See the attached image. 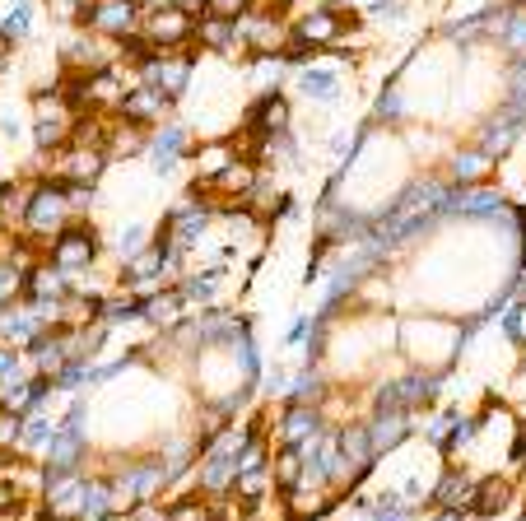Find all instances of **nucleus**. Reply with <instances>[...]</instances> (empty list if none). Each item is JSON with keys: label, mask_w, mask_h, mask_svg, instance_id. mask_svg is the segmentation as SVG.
I'll return each mask as SVG.
<instances>
[{"label": "nucleus", "mask_w": 526, "mask_h": 521, "mask_svg": "<svg viewBox=\"0 0 526 521\" xmlns=\"http://www.w3.org/2000/svg\"><path fill=\"white\" fill-rule=\"evenodd\" d=\"M56 428L47 424L42 415H24V433H19V447H24L28 456H47V447H52Z\"/></svg>", "instance_id": "a878e982"}, {"label": "nucleus", "mask_w": 526, "mask_h": 521, "mask_svg": "<svg viewBox=\"0 0 526 521\" xmlns=\"http://www.w3.org/2000/svg\"><path fill=\"white\" fill-rule=\"evenodd\" d=\"M298 80V94L303 98H317V103H326V98H340V75L326 66H308L303 75H294Z\"/></svg>", "instance_id": "5701e85b"}, {"label": "nucleus", "mask_w": 526, "mask_h": 521, "mask_svg": "<svg viewBox=\"0 0 526 521\" xmlns=\"http://www.w3.org/2000/svg\"><path fill=\"white\" fill-rule=\"evenodd\" d=\"M457 424H461V415H457V410H443V415L433 419L429 438H433V442H443V447H447V438H452V428H457Z\"/></svg>", "instance_id": "f704fd0d"}, {"label": "nucleus", "mask_w": 526, "mask_h": 521, "mask_svg": "<svg viewBox=\"0 0 526 521\" xmlns=\"http://www.w3.org/2000/svg\"><path fill=\"white\" fill-rule=\"evenodd\" d=\"M378 117H382V121H401V94H396V84H387V89H382Z\"/></svg>", "instance_id": "c9c22d12"}, {"label": "nucleus", "mask_w": 526, "mask_h": 521, "mask_svg": "<svg viewBox=\"0 0 526 521\" xmlns=\"http://www.w3.org/2000/svg\"><path fill=\"white\" fill-rule=\"evenodd\" d=\"M19 433H24V415L0 410V447H19Z\"/></svg>", "instance_id": "72a5a7b5"}, {"label": "nucleus", "mask_w": 526, "mask_h": 521, "mask_svg": "<svg viewBox=\"0 0 526 521\" xmlns=\"http://www.w3.org/2000/svg\"><path fill=\"white\" fill-rule=\"evenodd\" d=\"M270 475H275V484H280V489L298 484V475H303V452H298V447H280V456H275Z\"/></svg>", "instance_id": "c85d7f7f"}, {"label": "nucleus", "mask_w": 526, "mask_h": 521, "mask_svg": "<svg viewBox=\"0 0 526 521\" xmlns=\"http://www.w3.org/2000/svg\"><path fill=\"white\" fill-rule=\"evenodd\" d=\"M196 47H210V52H233L238 47V28L224 14H201L196 19Z\"/></svg>", "instance_id": "a211bd4d"}, {"label": "nucleus", "mask_w": 526, "mask_h": 521, "mask_svg": "<svg viewBox=\"0 0 526 521\" xmlns=\"http://www.w3.org/2000/svg\"><path fill=\"white\" fill-rule=\"evenodd\" d=\"M471 498H475V480L466 470H447L438 489H433V503L438 508H457V512H471Z\"/></svg>", "instance_id": "6ab92c4d"}, {"label": "nucleus", "mask_w": 526, "mask_h": 521, "mask_svg": "<svg viewBox=\"0 0 526 521\" xmlns=\"http://www.w3.org/2000/svg\"><path fill=\"white\" fill-rule=\"evenodd\" d=\"M191 321H196V340H201V345H229V349H233V340L247 331L243 317H233V312H219V308L201 312V317H191Z\"/></svg>", "instance_id": "2eb2a0df"}, {"label": "nucleus", "mask_w": 526, "mask_h": 521, "mask_svg": "<svg viewBox=\"0 0 526 521\" xmlns=\"http://www.w3.org/2000/svg\"><path fill=\"white\" fill-rule=\"evenodd\" d=\"M19 377H24V373H19V354H14L10 345H0V396H5Z\"/></svg>", "instance_id": "2f4dec72"}, {"label": "nucleus", "mask_w": 526, "mask_h": 521, "mask_svg": "<svg viewBox=\"0 0 526 521\" xmlns=\"http://www.w3.org/2000/svg\"><path fill=\"white\" fill-rule=\"evenodd\" d=\"M0 75H5V66H0Z\"/></svg>", "instance_id": "49530a36"}, {"label": "nucleus", "mask_w": 526, "mask_h": 521, "mask_svg": "<svg viewBox=\"0 0 526 521\" xmlns=\"http://www.w3.org/2000/svg\"><path fill=\"white\" fill-rule=\"evenodd\" d=\"M75 224V205H70V182L61 177H42L28 191V210H24V228L33 238H56L61 228Z\"/></svg>", "instance_id": "f257e3e1"}, {"label": "nucleus", "mask_w": 526, "mask_h": 521, "mask_svg": "<svg viewBox=\"0 0 526 521\" xmlns=\"http://www.w3.org/2000/svg\"><path fill=\"white\" fill-rule=\"evenodd\" d=\"M135 5H140V14L145 10H187V14H196V19L205 14V0H135Z\"/></svg>", "instance_id": "473e14b6"}, {"label": "nucleus", "mask_w": 526, "mask_h": 521, "mask_svg": "<svg viewBox=\"0 0 526 521\" xmlns=\"http://www.w3.org/2000/svg\"><path fill=\"white\" fill-rule=\"evenodd\" d=\"M336 442H340V456H345V466H350L354 480L368 475V466L378 461V456H373V438H368V424H345L336 433Z\"/></svg>", "instance_id": "4468645a"}, {"label": "nucleus", "mask_w": 526, "mask_h": 521, "mask_svg": "<svg viewBox=\"0 0 526 521\" xmlns=\"http://www.w3.org/2000/svg\"><path fill=\"white\" fill-rule=\"evenodd\" d=\"M140 33L149 38L154 52H182L196 42V14L187 10H145L140 14Z\"/></svg>", "instance_id": "39448f33"}, {"label": "nucleus", "mask_w": 526, "mask_h": 521, "mask_svg": "<svg viewBox=\"0 0 526 521\" xmlns=\"http://www.w3.org/2000/svg\"><path fill=\"white\" fill-rule=\"evenodd\" d=\"M368 521H410L405 494H382L378 503H373V512H368Z\"/></svg>", "instance_id": "c756f323"}, {"label": "nucleus", "mask_w": 526, "mask_h": 521, "mask_svg": "<svg viewBox=\"0 0 526 521\" xmlns=\"http://www.w3.org/2000/svg\"><path fill=\"white\" fill-rule=\"evenodd\" d=\"M0 131H5V140H19V121L5 117V121H0Z\"/></svg>", "instance_id": "c03bdc74"}, {"label": "nucleus", "mask_w": 526, "mask_h": 521, "mask_svg": "<svg viewBox=\"0 0 526 521\" xmlns=\"http://www.w3.org/2000/svg\"><path fill=\"white\" fill-rule=\"evenodd\" d=\"M270 466H257V470H238V480H233V494L243 498V508H257L261 503V494L270 489Z\"/></svg>", "instance_id": "393cba45"}, {"label": "nucleus", "mask_w": 526, "mask_h": 521, "mask_svg": "<svg viewBox=\"0 0 526 521\" xmlns=\"http://www.w3.org/2000/svg\"><path fill=\"white\" fill-rule=\"evenodd\" d=\"M284 503H289V517L312 521L336 508V494H331V484H294V489H284Z\"/></svg>", "instance_id": "ddd939ff"}, {"label": "nucleus", "mask_w": 526, "mask_h": 521, "mask_svg": "<svg viewBox=\"0 0 526 521\" xmlns=\"http://www.w3.org/2000/svg\"><path fill=\"white\" fill-rule=\"evenodd\" d=\"M508 503H513V480L494 475V480H480V484H475V498H471V512H475V517H494V512H503Z\"/></svg>", "instance_id": "aec40b11"}, {"label": "nucleus", "mask_w": 526, "mask_h": 521, "mask_svg": "<svg viewBox=\"0 0 526 521\" xmlns=\"http://www.w3.org/2000/svg\"><path fill=\"white\" fill-rule=\"evenodd\" d=\"M182 312H187V298H182V289H159V294L149 298L145 321L163 326V331H173L177 321H182Z\"/></svg>", "instance_id": "4be33fe9"}, {"label": "nucleus", "mask_w": 526, "mask_h": 521, "mask_svg": "<svg viewBox=\"0 0 526 521\" xmlns=\"http://www.w3.org/2000/svg\"><path fill=\"white\" fill-rule=\"evenodd\" d=\"M168 480H173V475H168V466H163L159 456H145V461H135V466H126V475H122V484L131 489L135 503H149V498L159 494Z\"/></svg>", "instance_id": "f8f14e48"}, {"label": "nucleus", "mask_w": 526, "mask_h": 521, "mask_svg": "<svg viewBox=\"0 0 526 521\" xmlns=\"http://www.w3.org/2000/svg\"><path fill=\"white\" fill-rule=\"evenodd\" d=\"M433 396H438V377L405 373L373 396V415H415V410H424Z\"/></svg>", "instance_id": "7ed1b4c3"}, {"label": "nucleus", "mask_w": 526, "mask_h": 521, "mask_svg": "<svg viewBox=\"0 0 526 521\" xmlns=\"http://www.w3.org/2000/svg\"><path fill=\"white\" fill-rule=\"evenodd\" d=\"M173 107V98L159 94V89H149V84H135V89H126L122 103H117V121H126V126H159L163 112Z\"/></svg>", "instance_id": "6e6552de"}, {"label": "nucleus", "mask_w": 526, "mask_h": 521, "mask_svg": "<svg viewBox=\"0 0 526 521\" xmlns=\"http://www.w3.org/2000/svg\"><path fill=\"white\" fill-rule=\"evenodd\" d=\"M247 0H205V14H224V19H238Z\"/></svg>", "instance_id": "4c0bfd02"}, {"label": "nucleus", "mask_w": 526, "mask_h": 521, "mask_svg": "<svg viewBox=\"0 0 526 521\" xmlns=\"http://www.w3.org/2000/svg\"><path fill=\"white\" fill-rule=\"evenodd\" d=\"M522 298H517V303H508V312H503V331H508V340H526L522 335Z\"/></svg>", "instance_id": "e433bc0d"}, {"label": "nucleus", "mask_w": 526, "mask_h": 521, "mask_svg": "<svg viewBox=\"0 0 526 521\" xmlns=\"http://www.w3.org/2000/svg\"><path fill=\"white\" fill-rule=\"evenodd\" d=\"M219 280H224V270H201V275H187V284H182V298H196V303H210V298L219 294Z\"/></svg>", "instance_id": "cd10ccee"}, {"label": "nucleus", "mask_w": 526, "mask_h": 521, "mask_svg": "<svg viewBox=\"0 0 526 521\" xmlns=\"http://www.w3.org/2000/svg\"><path fill=\"white\" fill-rule=\"evenodd\" d=\"M24 298H28V303H66V298H70V275H61L52 261H42V266L28 270Z\"/></svg>", "instance_id": "9b49d317"}, {"label": "nucleus", "mask_w": 526, "mask_h": 521, "mask_svg": "<svg viewBox=\"0 0 526 521\" xmlns=\"http://www.w3.org/2000/svg\"><path fill=\"white\" fill-rule=\"evenodd\" d=\"M526 456V428H517V438H513V461H522Z\"/></svg>", "instance_id": "37998d69"}, {"label": "nucleus", "mask_w": 526, "mask_h": 521, "mask_svg": "<svg viewBox=\"0 0 526 521\" xmlns=\"http://www.w3.org/2000/svg\"><path fill=\"white\" fill-rule=\"evenodd\" d=\"M508 107H517L526 117V56H517L508 66Z\"/></svg>", "instance_id": "7c9ffc66"}, {"label": "nucleus", "mask_w": 526, "mask_h": 521, "mask_svg": "<svg viewBox=\"0 0 526 521\" xmlns=\"http://www.w3.org/2000/svg\"><path fill=\"white\" fill-rule=\"evenodd\" d=\"M75 24H80L84 33L122 42V38H131V33H140V5H135V0H80V5H75Z\"/></svg>", "instance_id": "f03ea898"}, {"label": "nucleus", "mask_w": 526, "mask_h": 521, "mask_svg": "<svg viewBox=\"0 0 526 521\" xmlns=\"http://www.w3.org/2000/svg\"><path fill=\"white\" fill-rule=\"evenodd\" d=\"M140 242H145V228H131V233H126V238H122V252H135Z\"/></svg>", "instance_id": "79ce46f5"}, {"label": "nucleus", "mask_w": 526, "mask_h": 521, "mask_svg": "<svg viewBox=\"0 0 526 521\" xmlns=\"http://www.w3.org/2000/svg\"><path fill=\"white\" fill-rule=\"evenodd\" d=\"M103 163H108V149L103 145H66L61 149V163H56V177H61V182H89V187H94V177L103 173Z\"/></svg>", "instance_id": "1a4fd4ad"}, {"label": "nucleus", "mask_w": 526, "mask_h": 521, "mask_svg": "<svg viewBox=\"0 0 526 521\" xmlns=\"http://www.w3.org/2000/svg\"><path fill=\"white\" fill-rule=\"evenodd\" d=\"M0 42H5V38H0Z\"/></svg>", "instance_id": "de8ad7c7"}, {"label": "nucleus", "mask_w": 526, "mask_h": 521, "mask_svg": "<svg viewBox=\"0 0 526 521\" xmlns=\"http://www.w3.org/2000/svg\"><path fill=\"white\" fill-rule=\"evenodd\" d=\"M368 14H373V19H401L405 5H401V0H373V5H368Z\"/></svg>", "instance_id": "58836bf2"}, {"label": "nucleus", "mask_w": 526, "mask_h": 521, "mask_svg": "<svg viewBox=\"0 0 526 521\" xmlns=\"http://www.w3.org/2000/svg\"><path fill=\"white\" fill-rule=\"evenodd\" d=\"M350 28V14L345 10H336V5H317V10H308V14H298L294 24H289V38L294 42H308V47H331V42L340 38Z\"/></svg>", "instance_id": "423d86ee"}, {"label": "nucleus", "mask_w": 526, "mask_h": 521, "mask_svg": "<svg viewBox=\"0 0 526 521\" xmlns=\"http://www.w3.org/2000/svg\"><path fill=\"white\" fill-rule=\"evenodd\" d=\"M108 517H117L112 480H89V494H84V512H80V521H108Z\"/></svg>", "instance_id": "b1692460"}, {"label": "nucleus", "mask_w": 526, "mask_h": 521, "mask_svg": "<svg viewBox=\"0 0 526 521\" xmlns=\"http://www.w3.org/2000/svg\"><path fill=\"white\" fill-rule=\"evenodd\" d=\"M322 433V410L317 405H289L280 419V442L284 447H303Z\"/></svg>", "instance_id": "dca6fc26"}, {"label": "nucleus", "mask_w": 526, "mask_h": 521, "mask_svg": "<svg viewBox=\"0 0 526 521\" xmlns=\"http://www.w3.org/2000/svg\"><path fill=\"white\" fill-rule=\"evenodd\" d=\"M312 326H317L312 317H298L294 326H289V345H303V340H312Z\"/></svg>", "instance_id": "a19ab883"}, {"label": "nucleus", "mask_w": 526, "mask_h": 521, "mask_svg": "<svg viewBox=\"0 0 526 521\" xmlns=\"http://www.w3.org/2000/svg\"><path fill=\"white\" fill-rule=\"evenodd\" d=\"M187 145H191V135H187V126H159V131L149 135V163H154V173L159 177H168L177 168V159L187 154Z\"/></svg>", "instance_id": "9d476101"}, {"label": "nucleus", "mask_w": 526, "mask_h": 521, "mask_svg": "<svg viewBox=\"0 0 526 521\" xmlns=\"http://www.w3.org/2000/svg\"><path fill=\"white\" fill-rule=\"evenodd\" d=\"M522 521H526V517H522Z\"/></svg>", "instance_id": "09e8293b"}, {"label": "nucleus", "mask_w": 526, "mask_h": 521, "mask_svg": "<svg viewBox=\"0 0 526 521\" xmlns=\"http://www.w3.org/2000/svg\"><path fill=\"white\" fill-rule=\"evenodd\" d=\"M191 56H196V52H191ZM191 56L187 52H159L154 61L140 66V84L159 89V94H168L177 103L182 89H187V80H191Z\"/></svg>", "instance_id": "0eeeda50"}, {"label": "nucleus", "mask_w": 526, "mask_h": 521, "mask_svg": "<svg viewBox=\"0 0 526 521\" xmlns=\"http://www.w3.org/2000/svg\"><path fill=\"white\" fill-rule=\"evenodd\" d=\"M410 428H415V419H410V415H373V419H368L373 456H382V452H392V447H401V442L410 438Z\"/></svg>", "instance_id": "f3484780"}, {"label": "nucleus", "mask_w": 526, "mask_h": 521, "mask_svg": "<svg viewBox=\"0 0 526 521\" xmlns=\"http://www.w3.org/2000/svg\"><path fill=\"white\" fill-rule=\"evenodd\" d=\"M28 28H33V0H14V10L0 19V38L19 42V38H28Z\"/></svg>", "instance_id": "bb28decb"}, {"label": "nucleus", "mask_w": 526, "mask_h": 521, "mask_svg": "<svg viewBox=\"0 0 526 521\" xmlns=\"http://www.w3.org/2000/svg\"><path fill=\"white\" fill-rule=\"evenodd\" d=\"M47 261H52L61 275H80V270H89L98 261V233L89 224L61 228L52 238V247H47Z\"/></svg>", "instance_id": "20e7f679"}, {"label": "nucleus", "mask_w": 526, "mask_h": 521, "mask_svg": "<svg viewBox=\"0 0 526 521\" xmlns=\"http://www.w3.org/2000/svg\"><path fill=\"white\" fill-rule=\"evenodd\" d=\"M489 168H494V154H485V149H457L452 154V187H475L480 177H489Z\"/></svg>", "instance_id": "412c9836"}, {"label": "nucleus", "mask_w": 526, "mask_h": 521, "mask_svg": "<svg viewBox=\"0 0 526 521\" xmlns=\"http://www.w3.org/2000/svg\"><path fill=\"white\" fill-rule=\"evenodd\" d=\"M131 521H173V517H168V508H154V503H135Z\"/></svg>", "instance_id": "ea45409f"}, {"label": "nucleus", "mask_w": 526, "mask_h": 521, "mask_svg": "<svg viewBox=\"0 0 526 521\" xmlns=\"http://www.w3.org/2000/svg\"><path fill=\"white\" fill-rule=\"evenodd\" d=\"M517 294H526V270H522V275H517Z\"/></svg>", "instance_id": "a18cd8bd"}]
</instances>
